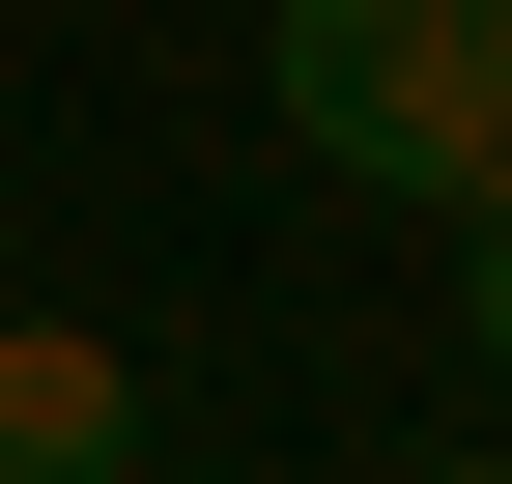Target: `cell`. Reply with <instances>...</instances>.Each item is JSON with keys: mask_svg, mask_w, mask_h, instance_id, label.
<instances>
[{"mask_svg": "<svg viewBox=\"0 0 512 484\" xmlns=\"http://www.w3.org/2000/svg\"><path fill=\"white\" fill-rule=\"evenodd\" d=\"M399 484H512V456H399Z\"/></svg>", "mask_w": 512, "mask_h": 484, "instance_id": "277c9868", "label": "cell"}, {"mask_svg": "<svg viewBox=\"0 0 512 484\" xmlns=\"http://www.w3.org/2000/svg\"><path fill=\"white\" fill-rule=\"evenodd\" d=\"M0 484H171L143 456V371H114L86 314H0Z\"/></svg>", "mask_w": 512, "mask_h": 484, "instance_id": "7a4b0ae2", "label": "cell"}, {"mask_svg": "<svg viewBox=\"0 0 512 484\" xmlns=\"http://www.w3.org/2000/svg\"><path fill=\"white\" fill-rule=\"evenodd\" d=\"M256 114L370 200H427V228H512V0H285Z\"/></svg>", "mask_w": 512, "mask_h": 484, "instance_id": "6da1fadb", "label": "cell"}, {"mask_svg": "<svg viewBox=\"0 0 512 484\" xmlns=\"http://www.w3.org/2000/svg\"><path fill=\"white\" fill-rule=\"evenodd\" d=\"M456 314H484V371H512V228H456Z\"/></svg>", "mask_w": 512, "mask_h": 484, "instance_id": "3957f363", "label": "cell"}]
</instances>
